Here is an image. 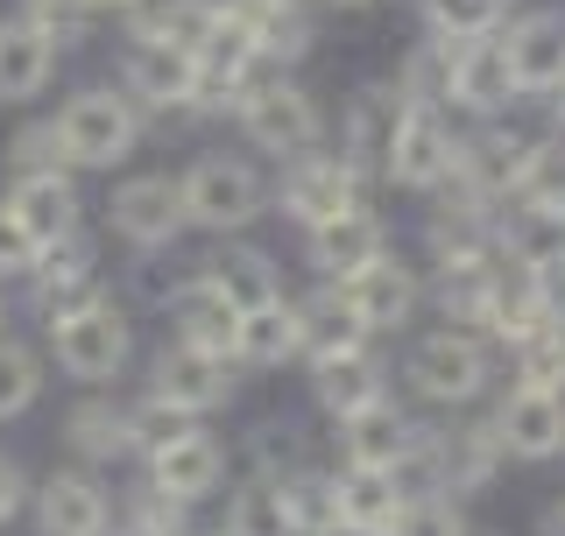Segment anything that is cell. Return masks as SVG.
I'll use <instances>...</instances> for the list:
<instances>
[{
    "label": "cell",
    "instance_id": "obj_2",
    "mask_svg": "<svg viewBox=\"0 0 565 536\" xmlns=\"http://www.w3.org/2000/svg\"><path fill=\"white\" fill-rule=\"evenodd\" d=\"M184 191V219L199 240H241L255 226H269V163L247 156L241 141H205L177 170Z\"/></svg>",
    "mask_w": 565,
    "mask_h": 536
},
{
    "label": "cell",
    "instance_id": "obj_26",
    "mask_svg": "<svg viewBox=\"0 0 565 536\" xmlns=\"http://www.w3.org/2000/svg\"><path fill=\"white\" fill-rule=\"evenodd\" d=\"M234 367H241V374H282V367H305L297 297H276V303H262V311H241V325H234Z\"/></svg>",
    "mask_w": 565,
    "mask_h": 536
},
{
    "label": "cell",
    "instance_id": "obj_37",
    "mask_svg": "<svg viewBox=\"0 0 565 536\" xmlns=\"http://www.w3.org/2000/svg\"><path fill=\"white\" fill-rule=\"evenodd\" d=\"M184 276H191V261H177V247L170 255H128V268H120V303H128L135 318H163L170 311V297L184 290Z\"/></svg>",
    "mask_w": 565,
    "mask_h": 536
},
{
    "label": "cell",
    "instance_id": "obj_5",
    "mask_svg": "<svg viewBox=\"0 0 565 536\" xmlns=\"http://www.w3.org/2000/svg\"><path fill=\"white\" fill-rule=\"evenodd\" d=\"M50 120H57L64 163L78 176H120L141 156V141L156 135L149 120H141V106L120 93L114 78H93V85H78V93H64Z\"/></svg>",
    "mask_w": 565,
    "mask_h": 536
},
{
    "label": "cell",
    "instance_id": "obj_17",
    "mask_svg": "<svg viewBox=\"0 0 565 536\" xmlns=\"http://www.w3.org/2000/svg\"><path fill=\"white\" fill-rule=\"evenodd\" d=\"M523 106L516 71H509L502 35H473V43H452V85H446V114L459 128H481V120H509Z\"/></svg>",
    "mask_w": 565,
    "mask_h": 536
},
{
    "label": "cell",
    "instance_id": "obj_24",
    "mask_svg": "<svg viewBox=\"0 0 565 536\" xmlns=\"http://www.w3.org/2000/svg\"><path fill=\"white\" fill-rule=\"evenodd\" d=\"M411 431H417V409L403 396H382V403L353 409L340 424H326V459L332 467H396Z\"/></svg>",
    "mask_w": 565,
    "mask_h": 536
},
{
    "label": "cell",
    "instance_id": "obj_47",
    "mask_svg": "<svg viewBox=\"0 0 565 536\" xmlns=\"http://www.w3.org/2000/svg\"><path fill=\"white\" fill-rule=\"evenodd\" d=\"M530 536H565V487L537 502V515H530Z\"/></svg>",
    "mask_w": 565,
    "mask_h": 536
},
{
    "label": "cell",
    "instance_id": "obj_4",
    "mask_svg": "<svg viewBox=\"0 0 565 536\" xmlns=\"http://www.w3.org/2000/svg\"><path fill=\"white\" fill-rule=\"evenodd\" d=\"M43 353H50V374H64L71 388H114V382H128V367L141 361V318L106 290L99 303H85V311L50 318Z\"/></svg>",
    "mask_w": 565,
    "mask_h": 536
},
{
    "label": "cell",
    "instance_id": "obj_36",
    "mask_svg": "<svg viewBox=\"0 0 565 536\" xmlns=\"http://www.w3.org/2000/svg\"><path fill=\"white\" fill-rule=\"evenodd\" d=\"M523 0H417V35H446V43H473V35H502V22Z\"/></svg>",
    "mask_w": 565,
    "mask_h": 536
},
{
    "label": "cell",
    "instance_id": "obj_30",
    "mask_svg": "<svg viewBox=\"0 0 565 536\" xmlns=\"http://www.w3.org/2000/svg\"><path fill=\"white\" fill-rule=\"evenodd\" d=\"M234 325H241V311H234L220 290H212L199 268L184 276V290H177L170 311H163V339H184V346L226 353V361H234Z\"/></svg>",
    "mask_w": 565,
    "mask_h": 536
},
{
    "label": "cell",
    "instance_id": "obj_9",
    "mask_svg": "<svg viewBox=\"0 0 565 536\" xmlns=\"http://www.w3.org/2000/svg\"><path fill=\"white\" fill-rule=\"evenodd\" d=\"M99 226H106V240H120L128 255H170V247H184L191 219H184L177 170H120L114 191H106Z\"/></svg>",
    "mask_w": 565,
    "mask_h": 536
},
{
    "label": "cell",
    "instance_id": "obj_21",
    "mask_svg": "<svg viewBox=\"0 0 565 536\" xmlns=\"http://www.w3.org/2000/svg\"><path fill=\"white\" fill-rule=\"evenodd\" d=\"M502 50H509V71H516L523 99L565 93V8H516L502 22Z\"/></svg>",
    "mask_w": 565,
    "mask_h": 536
},
{
    "label": "cell",
    "instance_id": "obj_10",
    "mask_svg": "<svg viewBox=\"0 0 565 536\" xmlns=\"http://www.w3.org/2000/svg\"><path fill=\"white\" fill-rule=\"evenodd\" d=\"M241 382H247V374L226 361V353L184 346V339H163V346L141 361V396L170 403L177 417H191V424L226 417V409H234V396H241Z\"/></svg>",
    "mask_w": 565,
    "mask_h": 536
},
{
    "label": "cell",
    "instance_id": "obj_12",
    "mask_svg": "<svg viewBox=\"0 0 565 536\" xmlns=\"http://www.w3.org/2000/svg\"><path fill=\"white\" fill-rule=\"evenodd\" d=\"M332 290L347 297V311L361 318V332H367V339L396 346V339H411V332H417V318H424V261L396 240L382 261H367L361 276L332 282Z\"/></svg>",
    "mask_w": 565,
    "mask_h": 536
},
{
    "label": "cell",
    "instance_id": "obj_43",
    "mask_svg": "<svg viewBox=\"0 0 565 536\" xmlns=\"http://www.w3.org/2000/svg\"><path fill=\"white\" fill-rule=\"evenodd\" d=\"M523 282H530V297L544 303V318H558V325H565V240H552L544 255H530L523 261Z\"/></svg>",
    "mask_w": 565,
    "mask_h": 536
},
{
    "label": "cell",
    "instance_id": "obj_3",
    "mask_svg": "<svg viewBox=\"0 0 565 536\" xmlns=\"http://www.w3.org/2000/svg\"><path fill=\"white\" fill-rule=\"evenodd\" d=\"M226 128H234V141L247 156H262L269 170H282V163H297V156L326 149L332 114H326V99H318L297 71H262V78L234 99Z\"/></svg>",
    "mask_w": 565,
    "mask_h": 536
},
{
    "label": "cell",
    "instance_id": "obj_34",
    "mask_svg": "<svg viewBox=\"0 0 565 536\" xmlns=\"http://www.w3.org/2000/svg\"><path fill=\"white\" fill-rule=\"evenodd\" d=\"M43 396H50V353L35 339L8 332L0 339V424H22Z\"/></svg>",
    "mask_w": 565,
    "mask_h": 536
},
{
    "label": "cell",
    "instance_id": "obj_46",
    "mask_svg": "<svg viewBox=\"0 0 565 536\" xmlns=\"http://www.w3.org/2000/svg\"><path fill=\"white\" fill-rule=\"evenodd\" d=\"M29 494H35L29 467H22L14 452H0V529H8V523H22V515H29Z\"/></svg>",
    "mask_w": 565,
    "mask_h": 536
},
{
    "label": "cell",
    "instance_id": "obj_39",
    "mask_svg": "<svg viewBox=\"0 0 565 536\" xmlns=\"http://www.w3.org/2000/svg\"><path fill=\"white\" fill-rule=\"evenodd\" d=\"M14 14H22L35 35H50L64 57H71V50H85L99 35V22H106L93 0H14Z\"/></svg>",
    "mask_w": 565,
    "mask_h": 536
},
{
    "label": "cell",
    "instance_id": "obj_11",
    "mask_svg": "<svg viewBox=\"0 0 565 536\" xmlns=\"http://www.w3.org/2000/svg\"><path fill=\"white\" fill-rule=\"evenodd\" d=\"M99 261H106V240L93 234V226H78V234L35 247V261H29V276H22V297H29L35 325L71 318V311H85V303H99L106 290H114Z\"/></svg>",
    "mask_w": 565,
    "mask_h": 536
},
{
    "label": "cell",
    "instance_id": "obj_1",
    "mask_svg": "<svg viewBox=\"0 0 565 536\" xmlns=\"http://www.w3.org/2000/svg\"><path fill=\"white\" fill-rule=\"evenodd\" d=\"M502 388V353L459 325H424L396 346V396L417 417H473Z\"/></svg>",
    "mask_w": 565,
    "mask_h": 536
},
{
    "label": "cell",
    "instance_id": "obj_54",
    "mask_svg": "<svg viewBox=\"0 0 565 536\" xmlns=\"http://www.w3.org/2000/svg\"><path fill=\"white\" fill-rule=\"evenodd\" d=\"M340 536H361V529H340Z\"/></svg>",
    "mask_w": 565,
    "mask_h": 536
},
{
    "label": "cell",
    "instance_id": "obj_15",
    "mask_svg": "<svg viewBox=\"0 0 565 536\" xmlns=\"http://www.w3.org/2000/svg\"><path fill=\"white\" fill-rule=\"evenodd\" d=\"M452 156H459V120L438 114V106H411L396 141H388L382 184L403 191V199H438L452 184Z\"/></svg>",
    "mask_w": 565,
    "mask_h": 536
},
{
    "label": "cell",
    "instance_id": "obj_50",
    "mask_svg": "<svg viewBox=\"0 0 565 536\" xmlns=\"http://www.w3.org/2000/svg\"><path fill=\"white\" fill-rule=\"evenodd\" d=\"M93 8H99V14H128L135 0H93Z\"/></svg>",
    "mask_w": 565,
    "mask_h": 536
},
{
    "label": "cell",
    "instance_id": "obj_29",
    "mask_svg": "<svg viewBox=\"0 0 565 536\" xmlns=\"http://www.w3.org/2000/svg\"><path fill=\"white\" fill-rule=\"evenodd\" d=\"M446 467H452V502H481L494 480L509 473V452H502V438H494L488 409L446 417Z\"/></svg>",
    "mask_w": 565,
    "mask_h": 536
},
{
    "label": "cell",
    "instance_id": "obj_38",
    "mask_svg": "<svg viewBox=\"0 0 565 536\" xmlns=\"http://www.w3.org/2000/svg\"><path fill=\"white\" fill-rule=\"evenodd\" d=\"M388 78H396V93L411 99V106H438V114H446V85H452V43H446V35H417V43L396 57V71H388Z\"/></svg>",
    "mask_w": 565,
    "mask_h": 536
},
{
    "label": "cell",
    "instance_id": "obj_14",
    "mask_svg": "<svg viewBox=\"0 0 565 536\" xmlns=\"http://www.w3.org/2000/svg\"><path fill=\"white\" fill-rule=\"evenodd\" d=\"M114 515H120L114 480L93 473V467H71V459L50 467L29 494V529L35 536H106Z\"/></svg>",
    "mask_w": 565,
    "mask_h": 536
},
{
    "label": "cell",
    "instance_id": "obj_53",
    "mask_svg": "<svg viewBox=\"0 0 565 536\" xmlns=\"http://www.w3.org/2000/svg\"><path fill=\"white\" fill-rule=\"evenodd\" d=\"M199 536H226V529H220V523H212V529H199Z\"/></svg>",
    "mask_w": 565,
    "mask_h": 536
},
{
    "label": "cell",
    "instance_id": "obj_28",
    "mask_svg": "<svg viewBox=\"0 0 565 536\" xmlns=\"http://www.w3.org/2000/svg\"><path fill=\"white\" fill-rule=\"evenodd\" d=\"M241 22H247V35H255V50H262L269 71H297L318 50V8L311 0H247Z\"/></svg>",
    "mask_w": 565,
    "mask_h": 536
},
{
    "label": "cell",
    "instance_id": "obj_7",
    "mask_svg": "<svg viewBox=\"0 0 565 536\" xmlns=\"http://www.w3.org/2000/svg\"><path fill=\"white\" fill-rule=\"evenodd\" d=\"M234 444H226L212 424H184L177 438L163 444H149V452L135 459V480L156 494V502H170V508H184V515H199L212 502H226V487H234Z\"/></svg>",
    "mask_w": 565,
    "mask_h": 536
},
{
    "label": "cell",
    "instance_id": "obj_18",
    "mask_svg": "<svg viewBox=\"0 0 565 536\" xmlns=\"http://www.w3.org/2000/svg\"><path fill=\"white\" fill-rule=\"evenodd\" d=\"M403 114H411V99L396 93V78H361L353 93L340 99V114H332V149L347 156L353 170H367L382 184V163H388V141H396Z\"/></svg>",
    "mask_w": 565,
    "mask_h": 536
},
{
    "label": "cell",
    "instance_id": "obj_41",
    "mask_svg": "<svg viewBox=\"0 0 565 536\" xmlns=\"http://www.w3.org/2000/svg\"><path fill=\"white\" fill-rule=\"evenodd\" d=\"M502 374L509 382H530V388H565V325H537L516 353H502Z\"/></svg>",
    "mask_w": 565,
    "mask_h": 536
},
{
    "label": "cell",
    "instance_id": "obj_20",
    "mask_svg": "<svg viewBox=\"0 0 565 536\" xmlns=\"http://www.w3.org/2000/svg\"><path fill=\"white\" fill-rule=\"evenodd\" d=\"M388 247H396V226H388L375 205H361V212H347V219H332V226L297 234V261H305L311 282H347V276H361L367 261H382Z\"/></svg>",
    "mask_w": 565,
    "mask_h": 536
},
{
    "label": "cell",
    "instance_id": "obj_40",
    "mask_svg": "<svg viewBox=\"0 0 565 536\" xmlns=\"http://www.w3.org/2000/svg\"><path fill=\"white\" fill-rule=\"evenodd\" d=\"M226 536H290V515H282V494L269 480H234L226 487V515H220Z\"/></svg>",
    "mask_w": 565,
    "mask_h": 536
},
{
    "label": "cell",
    "instance_id": "obj_57",
    "mask_svg": "<svg viewBox=\"0 0 565 536\" xmlns=\"http://www.w3.org/2000/svg\"><path fill=\"white\" fill-rule=\"evenodd\" d=\"M241 8H247V0H241Z\"/></svg>",
    "mask_w": 565,
    "mask_h": 536
},
{
    "label": "cell",
    "instance_id": "obj_8",
    "mask_svg": "<svg viewBox=\"0 0 565 536\" xmlns=\"http://www.w3.org/2000/svg\"><path fill=\"white\" fill-rule=\"evenodd\" d=\"M114 85L141 106V120H149L156 135L205 128V114H199V57H191L184 43H120Z\"/></svg>",
    "mask_w": 565,
    "mask_h": 536
},
{
    "label": "cell",
    "instance_id": "obj_6",
    "mask_svg": "<svg viewBox=\"0 0 565 536\" xmlns=\"http://www.w3.org/2000/svg\"><path fill=\"white\" fill-rule=\"evenodd\" d=\"M361 205H375V176L353 170L332 141L311 149V156H297V163H282V170H269V219L290 226V234L332 226V219H347V212H361Z\"/></svg>",
    "mask_w": 565,
    "mask_h": 536
},
{
    "label": "cell",
    "instance_id": "obj_42",
    "mask_svg": "<svg viewBox=\"0 0 565 536\" xmlns=\"http://www.w3.org/2000/svg\"><path fill=\"white\" fill-rule=\"evenodd\" d=\"M29 170H71L50 114H35V120H22V128L8 135V176H29Z\"/></svg>",
    "mask_w": 565,
    "mask_h": 536
},
{
    "label": "cell",
    "instance_id": "obj_51",
    "mask_svg": "<svg viewBox=\"0 0 565 536\" xmlns=\"http://www.w3.org/2000/svg\"><path fill=\"white\" fill-rule=\"evenodd\" d=\"M473 536H502V529H481V523H473Z\"/></svg>",
    "mask_w": 565,
    "mask_h": 536
},
{
    "label": "cell",
    "instance_id": "obj_23",
    "mask_svg": "<svg viewBox=\"0 0 565 536\" xmlns=\"http://www.w3.org/2000/svg\"><path fill=\"white\" fill-rule=\"evenodd\" d=\"M199 276L220 290L234 311H262V303H276V297H290L282 290V255H269L255 234H241V240H205V255L191 261Z\"/></svg>",
    "mask_w": 565,
    "mask_h": 536
},
{
    "label": "cell",
    "instance_id": "obj_45",
    "mask_svg": "<svg viewBox=\"0 0 565 536\" xmlns=\"http://www.w3.org/2000/svg\"><path fill=\"white\" fill-rule=\"evenodd\" d=\"M35 261V240L22 234V219L8 212V199H0V282H22Z\"/></svg>",
    "mask_w": 565,
    "mask_h": 536
},
{
    "label": "cell",
    "instance_id": "obj_32",
    "mask_svg": "<svg viewBox=\"0 0 565 536\" xmlns=\"http://www.w3.org/2000/svg\"><path fill=\"white\" fill-rule=\"evenodd\" d=\"M282 494V515H290V536H340V480H332V459H311V467L269 480Z\"/></svg>",
    "mask_w": 565,
    "mask_h": 536
},
{
    "label": "cell",
    "instance_id": "obj_31",
    "mask_svg": "<svg viewBox=\"0 0 565 536\" xmlns=\"http://www.w3.org/2000/svg\"><path fill=\"white\" fill-rule=\"evenodd\" d=\"M340 480V529H361V536H396L411 502L396 494L388 467H332Z\"/></svg>",
    "mask_w": 565,
    "mask_h": 536
},
{
    "label": "cell",
    "instance_id": "obj_25",
    "mask_svg": "<svg viewBox=\"0 0 565 536\" xmlns=\"http://www.w3.org/2000/svg\"><path fill=\"white\" fill-rule=\"evenodd\" d=\"M311 459H326V438H318L297 409H269V417H255L234 438V467L247 480H282V473L311 467Z\"/></svg>",
    "mask_w": 565,
    "mask_h": 536
},
{
    "label": "cell",
    "instance_id": "obj_48",
    "mask_svg": "<svg viewBox=\"0 0 565 536\" xmlns=\"http://www.w3.org/2000/svg\"><path fill=\"white\" fill-rule=\"evenodd\" d=\"M318 14H361V8H375V0H311Z\"/></svg>",
    "mask_w": 565,
    "mask_h": 536
},
{
    "label": "cell",
    "instance_id": "obj_16",
    "mask_svg": "<svg viewBox=\"0 0 565 536\" xmlns=\"http://www.w3.org/2000/svg\"><path fill=\"white\" fill-rule=\"evenodd\" d=\"M382 396H396V353H388L382 339L326 353V361H305V403L326 424H340V417H353V409H367Z\"/></svg>",
    "mask_w": 565,
    "mask_h": 536
},
{
    "label": "cell",
    "instance_id": "obj_49",
    "mask_svg": "<svg viewBox=\"0 0 565 536\" xmlns=\"http://www.w3.org/2000/svg\"><path fill=\"white\" fill-rule=\"evenodd\" d=\"M8 325H14V297H8V282H0V339H8Z\"/></svg>",
    "mask_w": 565,
    "mask_h": 536
},
{
    "label": "cell",
    "instance_id": "obj_44",
    "mask_svg": "<svg viewBox=\"0 0 565 536\" xmlns=\"http://www.w3.org/2000/svg\"><path fill=\"white\" fill-rule=\"evenodd\" d=\"M396 536H473V515H467V502H424L403 515Z\"/></svg>",
    "mask_w": 565,
    "mask_h": 536
},
{
    "label": "cell",
    "instance_id": "obj_55",
    "mask_svg": "<svg viewBox=\"0 0 565 536\" xmlns=\"http://www.w3.org/2000/svg\"><path fill=\"white\" fill-rule=\"evenodd\" d=\"M558 219H565V212H558Z\"/></svg>",
    "mask_w": 565,
    "mask_h": 536
},
{
    "label": "cell",
    "instance_id": "obj_56",
    "mask_svg": "<svg viewBox=\"0 0 565 536\" xmlns=\"http://www.w3.org/2000/svg\"><path fill=\"white\" fill-rule=\"evenodd\" d=\"M106 536H114V529H106Z\"/></svg>",
    "mask_w": 565,
    "mask_h": 536
},
{
    "label": "cell",
    "instance_id": "obj_35",
    "mask_svg": "<svg viewBox=\"0 0 565 536\" xmlns=\"http://www.w3.org/2000/svg\"><path fill=\"white\" fill-rule=\"evenodd\" d=\"M205 29H212V14L199 0H135V8L120 14V35H128V43H184V50H199Z\"/></svg>",
    "mask_w": 565,
    "mask_h": 536
},
{
    "label": "cell",
    "instance_id": "obj_19",
    "mask_svg": "<svg viewBox=\"0 0 565 536\" xmlns=\"http://www.w3.org/2000/svg\"><path fill=\"white\" fill-rule=\"evenodd\" d=\"M64 452L71 467H93V473H120L141 459L135 444V417H128V396H114V388H78V403L64 409Z\"/></svg>",
    "mask_w": 565,
    "mask_h": 536
},
{
    "label": "cell",
    "instance_id": "obj_22",
    "mask_svg": "<svg viewBox=\"0 0 565 536\" xmlns=\"http://www.w3.org/2000/svg\"><path fill=\"white\" fill-rule=\"evenodd\" d=\"M0 199H8V212L22 219V234L35 247H50V240H64V234H78V226H93L85 219V191H78V170H29V176H8L0 184Z\"/></svg>",
    "mask_w": 565,
    "mask_h": 536
},
{
    "label": "cell",
    "instance_id": "obj_33",
    "mask_svg": "<svg viewBox=\"0 0 565 536\" xmlns=\"http://www.w3.org/2000/svg\"><path fill=\"white\" fill-rule=\"evenodd\" d=\"M297 332H305V361H326V353H347V346H367L361 318L347 311V297L332 282H311L297 297Z\"/></svg>",
    "mask_w": 565,
    "mask_h": 536
},
{
    "label": "cell",
    "instance_id": "obj_13",
    "mask_svg": "<svg viewBox=\"0 0 565 536\" xmlns=\"http://www.w3.org/2000/svg\"><path fill=\"white\" fill-rule=\"evenodd\" d=\"M488 424L502 438L509 467H558L565 459V388L502 382L488 396Z\"/></svg>",
    "mask_w": 565,
    "mask_h": 536
},
{
    "label": "cell",
    "instance_id": "obj_52",
    "mask_svg": "<svg viewBox=\"0 0 565 536\" xmlns=\"http://www.w3.org/2000/svg\"><path fill=\"white\" fill-rule=\"evenodd\" d=\"M114 536H149V529H114Z\"/></svg>",
    "mask_w": 565,
    "mask_h": 536
},
{
    "label": "cell",
    "instance_id": "obj_27",
    "mask_svg": "<svg viewBox=\"0 0 565 536\" xmlns=\"http://www.w3.org/2000/svg\"><path fill=\"white\" fill-rule=\"evenodd\" d=\"M64 50L50 35H35L22 14H0V106H35L57 85Z\"/></svg>",
    "mask_w": 565,
    "mask_h": 536
}]
</instances>
